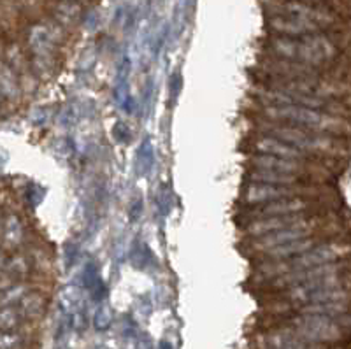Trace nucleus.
<instances>
[{"label":"nucleus","mask_w":351,"mask_h":349,"mask_svg":"<svg viewBox=\"0 0 351 349\" xmlns=\"http://www.w3.org/2000/svg\"><path fill=\"white\" fill-rule=\"evenodd\" d=\"M28 48H30V69L39 81H49L58 71L56 46L49 36L46 25H34L28 32Z\"/></svg>","instance_id":"1"},{"label":"nucleus","mask_w":351,"mask_h":349,"mask_svg":"<svg viewBox=\"0 0 351 349\" xmlns=\"http://www.w3.org/2000/svg\"><path fill=\"white\" fill-rule=\"evenodd\" d=\"M293 332L311 344H332L344 337V326L337 320L322 314H306L290 320Z\"/></svg>","instance_id":"2"},{"label":"nucleus","mask_w":351,"mask_h":349,"mask_svg":"<svg viewBox=\"0 0 351 349\" xmlns=\"http://www.w3.org/2000/svg\"><path fill=\"white\" fill-rule=\"evenodd\" d=\"M348 254H350L348 242L343 244L341 239H330V241L319 242L315 248L299 254V256L290 258L288 262L291 263V269L293 270H302L309 269V267L324 265V263L339 262L343 258H348Z\"/></svg>","instance_id":"3"},{"label":"nucleus","mask_w":351,"mask_h":349,"mask_svg":"<svg viewBox=\"0 0 351 349\" xmlns=\"http://www.w3.org/2000/svg\"><path fill=\"white\" fill-rule=\"evenodd\" d=\"M300 183V181H299ZM299 183L293 184H265L250 183L243 191V202L246 206H262L288 197H299Z\"/></svg>","instance_id":"4"},{"label":"nucleus","mask_w":351,"mask_h":349,"mask_svg":"<svg viewBox=\"0 0 351 349\" xmlns=\"http://www.w3.org/2000/svg\"><path fill=\"white\" fill-rule=\"evenodd\" d=\"M250 149L260 153V155H272L280 156V158H306L307 156V153L300 151L299 147H293L283 141L263 134H258L250 139Z\"/></svg>","instance_id":"5"},{"label":"nucleus","mask_w":351,"mask_h":349,"mask_svg":"<svg viewBox=\"0 0 351 349\" xmlns=\"http://www.w3.org/2000/svg\"><path fill=\"white\" fill-rule=\"evenodd\" d=\"M25 237L23 225L16 215H8L0 226V242L5 250H16L21 246Z\"/></svg>","instance_id":"6"},{"label":"nucleus","mask_w":351,"mask_h":349,"mask_svg":"<svg viewBox=\"0 0 351 349\" xmlns=\"http://www.w3.org/2000/svg\"><path fill=\"white\" fill-rule=\"evenodd\" d=\"M0 93L5 102L18 104L21 99V88L18 83L16 72L12 71L2 58H0Z\"/></svg>","instance_id":"7"},{"label":"nucleus","mask_w":351,"mask_h":349,"mask_svg":"<svg viewBox=\"0 0 351 349\" xmlns=\"http://www.w3.org/2000/svg\"><path fill=\"white\" fill-rule=\"evenodd\" d=\"M247 179L252 183H265V184H293L299 181H307L302 176L287 174V172H276V171H263V169H253Z\"/></svg>","instance_id":"8"},{"label":"nucleus","mask_w":351,"mask_h":349,"mask_svg":"<svg viewBox=\"0 0 351 349\" xmlns=\"http://www.w3.org/2000/svg\"><path fill=\"white\" fill-rule=\"evenodd\" d=\"M55 21L62 28H72L81 20V8L76 0H62L55 8Z\"/></svg>","instance_id":"9"},{"label":"nucleus","mask_w":351,"mask_h":349,"mask_svg":"<svg viewBox=\"0 0 351 349\" xmlns=\"http://www.w3.org/2000/svg\"><path fill=\"white\" fill-rule=\"evenodd\" d=\"M46 309V298L39 291H28L20 298V314L30 320H36Z\"/></svg>","instance_id":"10"},{"label":"nucleus","mask_w":351,"mask_h":349,"mask_svg":"<svg viewBox=\"0 0 351 349\" xmlns=\"http://www.w3.org/2000/svg\"><path fill=\"white\" fill-rule=\"evenodd\" d=\"M30 267H32L30 258L25 256V254H21V253L12 254L8 262L4 263V274H8L12 281H16V279L28 276V272H30Z\"/></svg>","instance_id":"11"},{"label":"nucleus","mask_w":351,"mask_h":349,"mask_svg":"<svg viewBox=\"0 0 351 349\" xmlns=\"http://www.w3.org/2000/svg\"><path fill=\"white\" fill-rule=\"evenodd\" d=\"M60 304H62V309L65 311L67 316H72L74 313L83 309V291L76 286H69L62 291L60 295Z\"/></svg>","instance_id":"12"},{"label":"nucleus","mask_w":351,"mask_h":349,"mask_svg":"<svg viewBox=\"0 0 351 349\" xmlns=\"http://www.w3.org/2000/svg\"><path fill=\"white\" fill-rule=\"evenodd\" d=\"M21 314L20 311L11 306H0V330L12 332L20 326Z\"/></svg>","instance_id":"13"},{"label":"nucleus","mask_w":351,"mask_h":349,"mask_svg":"<svg viewBox=\"0 0 351 349\" xmlns=\"http://www.w3.org/2000/svg\"><path fill=\"white\" fill-rule=\"evenodd\" d=\"M27 293V286L16 285V286H8L2 290L0 295V306H11L14 302H20V298Z\"/></svg>","instance_id":"14"},{"label":"nucleus","mask_w":351,"mask_h":349,"mask_svg":"<svg viewBox=\"0 0 351 349\" xmlns=\"http://www.w3.org/2000/svg\"><path fill=\"white\" fill-rule=\"evenodd\" d=\"M93 323H95L97 330H106L111 326L112 311L108 304H102V306L99 307V311L95 313V320H93Z\"/></svg>","instance_id":"15"},{"label":"nucleus","mask_w":351,"mask_h":349,"mask_svg":"<svg viewBox=\"0 0 351 349\" xmlns=\"http://www.w3.org/2000/svg\"><path fill=\"white\" fill-rule=\"evenodd\" d=\"M139 165H141V172H146L152 169V163H153V149H152V144L149 141H144V144H141V151H139Z\"/></svg>","instance_id":"16"},{"label":"nucleus","mask_w":351,"mask_h":349,"mask_svg":"<svg viewBox=\"0 0 351 349\" xmlns=\"http://www.w3.org/2000/svg\"><path fill=\"white\" fill-rule=\"evenodd\" d=\"M20 344V337L16 333L0 330V349H14Z\"/></svg>","instance_id":"17"},{"label":"nucleus","mask_w":351,"mask_h":349,"mask_svg":"<svg viewBox=\"0 0 351 349\" xmlns=\"http://www.w3.org/2000/svg\"><path fill=\"white\" fill-rule=\"evenodd\" d=\"M158 349H172V346L169 344V342H162V344H160V348Z\"/></svg>","instance_id":"18"},{"label":"nucleus","mask_w":351,"mask_h":349,"mask_svg":"<svg viewBox=\"0 0 351 349\" xmlns=\"http://www.w3.org/2000/svg\"><path fill=\"white\" fill-rule=\"evenodd\" d=\"M4 163H5V156H2V153H0V171H2Z\"/></svg>","instance_id":"19"},{"label":"nucleus","mask_w":351,"mask_h":349,"mask_svg":"<svg viewBox=\"0 0 351 349\" xmlns=\"http://www.w3.org/2000/svg\"><path fill=\"white\" fill-rule=\"evenodd\" d=\"M2 104H4V97H2V93H0V108H2Z\"/></svg>","instance_id":"20"}]
</instances>
